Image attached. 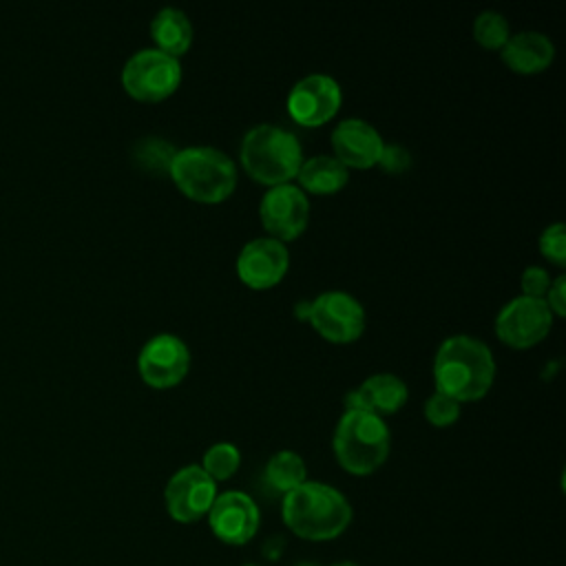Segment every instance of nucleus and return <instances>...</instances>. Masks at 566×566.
Masks as SVG:
<instances>
[{"mask_svg":"<svg viewBox=\"0 0 566 566\" xmlns=\"http://www.w3.org/2000/svg\"><path fill=\"white\" fill-rule=\"evenodd\" d=\"M281 517L296 537L329 542L347 531L354 509L336 486L305 480L283 495Z\"/></svg>","mask_w":566,"mask_h":566,"instance_id":"1","label":"nucleus"},{"mask_svg":"<svg viewBox=\"0 0 566 566\" xmlns=\"http://www.w3.org/2000/svg\"><path fill=\"white\" fill-rule=\"evenodd\" d=\"M495 378V358L489 345L469 334L444 338L433 358L436 391L458 402L482 398Z\"/></svg>","mask_w":566,"mask_h":566,"instance_id":"2","label":"nucleus"},{"mask_svg":"<svg viewBox=\"0 0 566 566\" xmlns=\"http://www.w3.org/2000/svg\"><path fill=\"white\" fill-rule=\"evenodd\" d=\"M239 157L250 177L279 186L296 177L303 164V148L294 133L276 124H256L243 135Z\"/></svg>","mask_w":566,"mask_h":566,"instance_id":"3","label":"nucleus"},{"mask_svg":"<svg viewBox=\"0 0 566 566\" xmlns=\"http://www.w3.org/2000/svg\"><path fill=\"white\" fill-rule=\"evenodd\" d=\"M168 175L186 197L203 203L228 199L237 186L234 161L212 146H186L177 150Z\"/></svg>","mask_w":566,"mask_h":566,"instance_id":"4","label":"nucleus"},{"mask_svg":"<svg viewBox=\"0 0 566 566\" xmlns=\"http://www.w3.org/2000/svg\"><path fill=\"white\" fill-rule=\"evenodd\" d=\"M332 447L338 464L347 473L369 475L387 460L391 433L380 416L345 409L334 429Z\"/></svg>","mask_w":566,"mask_h":566,"instance_id":"5","label":"nucleus"},{"mask_svg":"<svg viewBox=\"0 0 566 566\" xmlns=\"http://www.w3.org/2000/svg\"><path fill=\"white\" fill-rule=\"evenodd\" d=\"M179 82V57H172L155 46L135 51L122 69V84L126 93L142 102H159L172 95Z\"/></svg>","mask_w":566,"mask_h":566,"instance_id":"6","label":"nucleus"},{"mask_svg":"<svg viewBox=\"0 0 566 566\" xmlns=\"http://www.w3.org/2000/svg\"><path fill=\"white\" fill-rule=\"evenodd\" d=\"M305 321H310L323 338L332 343H349L365 329V310L349 292L327 290L310 301Z\"/></svg>","mask_w":566,"mask_h":566,"instance_id":"7","label":"nucleus"},{"mask_svg":"<svg viewBox=\"0 0 566 566\" xmlns=\"http://www.w3.org/2000/svg\"><path fill=\"white\" fill-rule=\"evenodd\" d=\"M214 497L217 482L199 464L177 469L164 489L166 511L179 524H192L206 517Z\"/></svg>","mask_w":566,"mask_h":566,"instance_id":"8","label":"nucleus"},{"mask_svg":"<svg viewBox=\"0 0 566 566\" xmlns=\"http://www.w3.org/2000/svg\"><path fill=\"white\" fill-rule=\"evenodd\" d=\"M553 325V314L544 298L520 294L506 301L495 316V334L511 347H531L539 343Z\"/></svg>","mask_w":566,"mask_h":566,"instance_id":"9","label":"nucleus"},{"mask_svg":"<svg viewBox=\"0 0 566 566\" xmlns=\"http://www.w3.org/2000/svg\"><path fill=\"white\" fill-rule=\"evenodd\" d=\"M206 517L212 535L228 546L248 544L261 524L259 504L243 491L217 493Z\"/></svg>","mask_w":566,"mask_h":566,"instance_id":"10","label":"nucleus"},{"mask_svg":"<svg viewBox=\"0 0 566 566\" xmlns=\"http://www.w3.org/2000/svg\"><path fill=\"white\" fill-rule=\"evenodd\" d=\"M259 217L272 239H296L310 219L307 195L296 184L272 186L259 203Z\"/></svg>","mask_w":566,"mask_h":566,"instance_id":"11","label":"nucleus"},{"mask_svg":"<svg viewBox=\"0 0 566 566\" xmlns=\"http://www.w3.org/2000/svg\"><path fill=\"white\" fill-rule=\"evenodd\" d=\"M190 367V349L188 345L168 332L155 334L150 336L137 356V369L142 374V378L157 387H172L177 385Z\"/></svg>","mask_w":566,"mask_h":566,"instance_id":"12","label":"nucleus"},{"mask_svg":"<svg viewBox=\"0 0 566 566\" xmlns=\"http://www.w3.org/2000/svg\"><path fill=\"white\" fill-rule=\"evenodd\" d=\"M340 84L327 73L301 77L287 93V111L303 126H318L332 119L340 106Z\"/></svg>","mask_w":566,"mask_h":566,"instance_id":"13","label":"nucleus"},{"mask_svg":"<svg viewBox=\"0 0 566 566\" xmlns=\"http://www.w3.org/2000/svg\"><path fill=\"white\" fill-rule=\"evenodd\" d=\"M290 265V252L283 241L272 237H256L248 241L237 256L239 279L256 290L276 285Z\"/></svg>","mask_w":566,"mask_h":566,"instance_id":"14","label":"nucleus"},{"mask_svg":"<svg viewBox=\"0 0 566 566\" xmlns=\"http://www.w3.org/2000/svg\"><path fill=\"white\" fill-rule=\"evenodd\" d=\"M385 142L380 133L365 119L360 117H349L336 124L332 130V148L334 157L343 166H354V168H369L378 164L380 150Z\"/></svg>","mask_w":566,"mask_h":566,"instance_id":"15","label":"nucleus"},{"mask_svg":"<svg viewBox=\"0 0 566 566\" xmlns=\"http://www.w3.org/2000/svg\"><path fill=\"white\" fill-rule=\"evenodd\" d=\"M409 396L405 380L396 374L380 371L365 378L356 389L347 391L345 409L349 411H369L376 416L396 413Z\"/></svg>","mask_w":566,"mask_h":566,"instance_id":"16","label":"nucleus"},{"mask_svg":"<svg viewBox=\"0 0 566 566\" xmlns=\"http://www.w3.org/2000/svg\"><path fill=\"white\" fill-rule=\"evenodd\" d=\"M500 55L511 71L528 75L544 71L553 62L555 46L551 38L539 31H517L509 35Z\"/></svg>","mask_w":566,"mask_h":566,"instance_id":"17","label":"nucleus"},{"mask_svg":"<svg viewBox=\"0 0 566 566\" xmlns=\"http://www.w3.org/2000/svg\"><path fill=\"white\" fill-rule=\"evenodd\" d=\"M150 35L157 44L155 49L179 57L192 44V24L181 9L164 7L155 13L150 22Z\"/></svg>","mask_w":566,"mask_h":566,"instance_id":"18","label":"nucleus"},{"mask_svg":"<svg viewBox=\"0 0 566 566\" xmlns=\"http://www.w3.org/2000/svg\"><path fill=\"white\" fill-rule=\"evenodd\" d=\"M296 179L301 181L303 192L310 190L314 195H329L347 184L349 170L334 155H314L301 164Z\"/></svg>","mask_w":566,"mask_h":566,"instance_id":"19","label":"nucleus"},{"mask_svg":"<svg viewBox=\"0 0 566 566\" xmlns=\"http://www.w3.org/2000/svg\"><path fill=\"white\" fill-rule=\"evenodd\" d=\"M263 475L272 491L285 495L307 480V467L296 451L281 449L274 455H270Z\"/></svg>","mask_w":566,"mask_h":566,"instance_id":"20","label":"nucleus"},{"mask_svg":"<svg viewBox=\"0 0 566 566\" xmlns=\"http://www.w3.org/2000/svg\"><path fill=\"white\" fill-rule=\"evenodd\" d=\"M177 155V148L164 139V137H144L133 146V161L153 175H161V172H170V164Z\"/></svg>","mask_w":566,"mask_h":566,"instance_id":"21","label":"nucleus"},{"mask_svg":"<svg viewBox=\"0 0 566 566\" xmlns=\"http://www.w3.org/2000/svg\"><path fill=\"white\" fill-rule=\"evenodd\" d=\"M241 464V451L232 442H214L206 449L201 469L214 480L223 482L237 473Z\"/></svg>","mask_w":566,"mask_h":566,"instance_id":"22","label":"nucleus"},{"mask_svg":"<svg viewBox=\"0 0 566 566\" xmlns=\"http://www.w3.org/2000/svg\"><path fill=\"white\" fill-rule=\"evenodd\" d=\"M509 35H511L509 20L500 11L486 9V11L475 15V20H473V38L484 49H502L504 42L509 40Z\"/></svg>","mask_w":566,"mask_h":566,"instance_id":"23","label":"nucleus"},{"mask_svg":"<svg viewBox=\"0 0 566 566\" xmlns=\"http://www.w3.org/2000/svg\"><path fill=\"white\" fill-rule=\"evenodd\" d=\"M424 416L433 427H449L460 416V402L442 391H433L424 400Z\"/></svg>","mask_w":566,"mask_h":566,"instance_id":"24","label":"nucleus"},{"mask_svg":"<svg viewBox=\"0 0 566 566\" xmlns=\"http://www.w3.org/2000/svg\"><path fill=\"white\" fill-rule=\"evenodd\" d=\"M539 252L559 268L566 263V226L562 221L544 228L539 234Z\"/></svg>","mask_w":566,"mask_h":566,"instance_id":"25","label":"nucleus"},{"mask_svg":"<svg viewBox=\"0 0 566 566\" xmlns=\"http://www.w3.org/2000/svg\"><path fill=\"white\" fill-rule=\"evenodd\" d=\"M551 281H553V279H551V274H548L542 265H528V268H524L522 279H520L522 294L544 298V294H546V290H548Z\"/></svg>","mask_w":566,"mask_h":566,"instance_id":"26","label":"nucleus"},{"mask_svg":"<svg viewBox=\"0 0 566 566\" xmlns=\"http://www.w3.org/2000/svg\"><path fill=\"white\" fill-rule=\"evenodd\" d=\"M378 164L382 166V170L396 175V172H402L405 168H409L411 153L400 144H385L382 150H380Z\"/></svg>","mask_w":566,"mask_h":566,"instance_id":"27","label":"nucleus"},{"mask_svg":"<svg viewBox=\"0 0 566 566\" xmlns=\"http://www.w3.org/2000/svg\"><path fill=\"white\" fill-rule=\"evenodd\" d=\"M564 290H566V276L559 274L557 279L551 281V285L546 290V298H544L551 314H557V316L566 314V294H564Z\"/></svg>","mask_w":566,"mask_h":566,"instance_id":"28","label":"nucleus"},{"mask_svg":"<svg viewBox=\"0 0 566 566\" xmlns=\"http://www.w3.org/2000/svg\"><path fill=\"white\" fill-rule=\"evenodd\" d=\"M329 566H360V564H356L352 559H343V562H336V564H329Z\"/></svg>","mask_w":566,"mask_h":566,"instance_id":"29","label":"nucleus"},{"mask_svg":"<svg viewBox=\"0 0 566 566\" xmlns=\"http://www.w3.org/2000/svg\"><path fill=\"white\" fill-rule=\"evenodd\" d=\"M294 566H321V564H316V562H296Z\"/></svg>","mask_w":566,"mask_h":566,"instance_id":"30","label":"nucleus"},{"mask_svg":"<svg viewBox=\"0 0 566 566\" xmlns=\"http://www.w3.org/2000/svg\"><path fill=\"white\" fill-rule=\"evenodd\" d=\"M241 566H261V564H252V562H250V564H241Z\"/></svg>","mask_w":566,"mask_h":566,"instance_id":"31","label":"nucleus"}]
</instances>
